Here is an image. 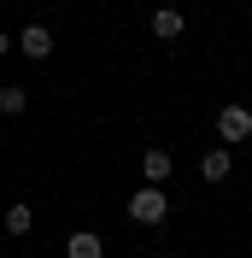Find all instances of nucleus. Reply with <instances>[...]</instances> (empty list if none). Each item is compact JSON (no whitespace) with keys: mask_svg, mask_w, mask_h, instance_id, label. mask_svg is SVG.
<instances>
[{"mask_svg":"<svg viewBox=\"0 0 252 258\" xmlns=\"http://www.w3.org/2000/svg\"><path fill=\"white\" fill-rule=\"evenodd\" d=\"M129 217H135V223H164V217H170V194L164 188H153V182H141V188L129 194Z\"/></svg>","mask_w":252,"mask_h":258,"instance_id":"obj_1","label":"nucleus"},{"mask_svg":"<svg viewBox=\"0 0 252 258\" xmlns=\"http://www.w3.org/2000/svg\"><path fill=\"white\" fill-rule=\"evenodd\" d=\"M217 141L223 147L252 141V106H223V112H217Z\"/></svg>","mask_w":252,"mask_h":258,"instance_id":"obj_2","label":"nucleus"},{"mask_svg":"<svg viewBox=\"0 0 252 258\" xmlns=\"http://www.w3.org/2000/svg\"><path fill=\"white\" fill-rule=\"evenodd\" d=\"M170 170H176V159L164 153V147H147V153H141V176L153 182V188H164V182H170Z\"/></svg>","mask_w":252,"mask_h":258,"instance_id":"obj_3","label":"nucleus"},{"mask_svg":"<svg viewBox=\"0 0 252 258\" xmlns=\"http://www.w3.org/2000/svg\"><path fill=\"white\" fill-rule=\"evenodd\" d=\"M18 47H24V59H47V53H53V30H47V24H24Z\"/></svg>","mask_w":252,"mask_h":258,"instance_id":"obj_4","label":"nucleus"},{"mask_svg":"<svg viewBox=\"0 0 252 258\" xmlns=\"http://www.w3.org/2000/svg\"><path fill=\"white\" fill-rule=\"evenodd\" d=\"M229 170H235V153H229V147L200 153V176H205V182H229Z\"/></svg>","mask_w":252,"mask_h":258,"instance_id":"obj_5","label":"nucleus"},{"mask_svg":"<svg viewBox=\"0 0 252 258\" xmlns=\"http://www.w3.org/2000/svg\"><path fill=\"white\" fill-rule=\"evenodd\" d=\"M182 30H188V12H182V6H158L153 12V35L158 41H176Z\"/></svg>","mask_w":252,"mask_h":258,"instance_id":"obj_6","label":"nucleus"},{"mask_svg":"<svg viewBox=\"0 0 252 258\" xmlns=\"http://www.w3.org/2000/svg\"><path fill=\"white\" fill-rule=\"evenodd\" d=\"M65 258H106V241L88 235V229H77V235L65 241Z\"/></svg>","mask_w":252,"mask_h":258,"instance_id":"obj_7","label":"nucleus"},{"mask_svg":"<svg viewBox=\"0 0 252 258\" xmlns=\"http://www.w3.org/2000/svg\"><path fill=\"white\" fill-rule=\"evenodd\" d=\"M0 223H6V235H12V241H24V235L35 229V211H30V206H6V217H0Z\"/></svg>","mask_w":252,"mask_h":258,"instance_id":"obj_8","label":"nucleus"},{"mask_svg":"<svg viewBox=\"0 0 252 258\" xmlns=\"http://www.w3.org/2000/svg\"><path fill=\"white\" fill-rule=\"evenodd\" d=\"M24 106H30V94H24L18 82H12V88H0V112H6V117H18Z\"/></svg>","mask_w":252,"mask_h":258,"instance_id":"obj_9","label":"nucleus"},{"mask_svg":"<svg viewBox=\"0 0 252 258\" xmlns=\"http://www.w3.org/2000/svg\"><path fill=\"white\" fill-rule=\"evenodd\" d=\"M6 47H12V35H6V30H0V59H6Z\"/></svg>","mask_w":252,"mask_h":258,"instance_id":"obj_10","label":"nucleus"}]
</instances>
